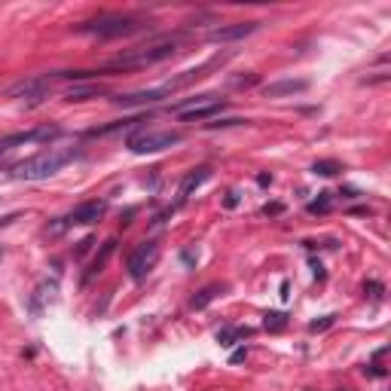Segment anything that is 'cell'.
<instances>
[{
	"instance_id": "44dd1931",
	"label": "cell",
	"mask_w": 391,
	"mask_h": 391,
	"mask_svg": "<svg viewBox=\"0 0 391 391\" xmlns=\"http://www.w3.org/2000/svg\"><path fill=\"white\" fill-rule=\"evenodd\" d=\"M334 321H336V315H324V318H318V321L309 324V330H312V334H321V330L334 327Z\"/></svg>"
},
{
	"instance_id": "603a6c76",
	"label": "cell",
	"mask_w": 391,
	"mask_h": 391,
	"mask_svg": "<svg viewBox=\"0 0 391 391\" xmlns=\"http://www.w3.org/2000/svg\"><path fill=\"white\" fill-rule=\"evenodd\" d=\"M245 120H220V122H208V129H220V125H242Z\"/></svg>"
},
{
	"instance_id": "8fae6325",
	"label": "cell",
	"mask_w": 391,
	"mask_h": 391,
	"mask_svg": "<svg viewBox=\"0 0 391 391\" xmlns=\"http://www.w3.org/2000/svg\"><path fill=\"white\" fill-rule=\"evenodd\" d=\"M260 28V21H233V25H220L208 31V40L211 43H233V40H245Z\"/></svg>"
},
{
	"instance_id": "5b68a950",
	"label": "cell",
	"mask_w": 391,
	"mask_h": 391,
	"mask_svg": "<svg viewBox=\"0 0 391 391\" xmlns=\"http://www.w3.org/2000/svg\"><path fill=\"white\" fill-rule=\"evenodd\" d=\"M183 135L181 131H156V129H141L135 131V135H129V141H125V147H129L131 153H159V150H168V147L181 144Z\"/></svg>"
},
{
	"instance_id": "ffe728a7",
	"label": "cell",
	"mask_w": 391,
	"mask_h": 391,
	"mask_svg": "<svg viewBox=\"0 0 391 391\" xmlns=\"http://www.w3.org/2000/svg\"><path fill=\"white\" fill-rule=\"evenodd\" d=\"M330 211V193H318L315 202H309V214H327Z\"/></svg>"
},
{
	"instance_id": "3957f363",
	"label": "cell",
	"mask_w": 391,
	"mask_h": 391,
	"mask_svg": "<svg viewBox=\"0 0 391 391\" xmlns=\"http://www.w3.org/2000/svg\"><path fill=\"white\" fill-rule=\"evenodd\" d=\"M144 21L138 16H122V12H104L98 19H89L83 25H77L80 34H92L101 37V40H113V37H129L135 31H141Z\"/></svg>"
},
{
	"instance_id": "d4e9b609",
	"label": "cell",
	"mask_w": 391,
	"mask_h": 391,
	"mask_svg": "<svg viewBox=\"0 0 391 391\" xmlns=\"http://www.w3.org/2000/svg\"><path fill=\"white\" fill-rule=\"evenodd\" d=\"M226 205H230V208H235V205H239V193H230V196H226Z\"/></svg>"
},
{
	"instance_id": "7402d4cb",
	"label": "cell",
	"mask_w": 391,
	"mask_h": 391,
	"mask_svg": "<svg viewBox=\"0 0 391 391\" xmlns=\"http://www.w3.org/2000/svg\"><path fill=\"white\" fill-rule=\"evenodd\" d=\"M367 291H370L373 300H382V284L379 282H370V284H367Z\"/></svg>"
},
{
	"instance_id": "4fadbf2b",
	"label": "cell",
	"mask_w": 391,
	"mask_h": 391,
	"mask_svg": "<svg viewBox=\"0 0 391 391\" xmlns=\"http://www.w3.org/2000/svg\"><path fill=\"white\" fill-rule=\"evenodd\" d=\"M208 178H211V165H199V168H193V172H187L181 181V199H190Z\"/></svg>"
},
{
	"instance_id": "ba28073f",
	"label": "cell",
	"mask_w": 391,
	"mask_h": 391,
	"mask_svg": "<svg viewBox=\"0 0 391 391\" xmlns=\"http://www.w3.org/2000/svg\"><path fill=\"white\" fill-rule=\"evenodd\" d=\"M58 80H62L58 73H43V77L21 80V83H16L6 95H10V98H31V101H40V98H46V92L53 89Z\"/></svg>"
},
{
	"instance_id": "5bb4252c",
	"label": "cell",
	"mask_w": 391,
	"mask_h": 391,
	"mask_svg": "<svg viewBox=\"0 0 391 391\" xmlns=\"http://www.w3.org/2000/svg\"><path fill=\"white\" fill-rule=\"evenodd\" d=\"M113 251H116V239H107L104 245H101V251H98V254L92 257V263H89V269H86L83 282H92V278H95L101 269L107 266V260H110V257H113Z\"/></svg>"
},
{
	"instance_id": "9c48e42d",
	"label": "cell",
	"mask_w": 391,
	"mask_h": 391,
	"mask_svg": "<svg viewBox=\"0 0 391 391\" xmlns=\"http://www.w3.org/2000/svg\"><path fill=\"white\" fill-rule=\"evenodd\" d=\"M104 214H107V202H104V199H89V202L77 205V208L64 217V224H68V226H92V224H98Z\"/></svg>"
},
{
	"instance_id": "e0dca14e",
	"label": "cell",
	"mask_w": 391,
	"mask_h": 391,
	"mask_svg": "<svg viewBox=\"0 0 391 391\" xmlns=\"http://www.w3.org/2000/svg\"><path fill=\"white\" fill-rule=\"evenodd\" d=\"M220 293H224V287H220V284H208V287H202V291H199V297H193V309H205L214 297H220Z\"/></svg>"
},
{
	"instance_id": "8992f818",
	"label": "cell",
	"mask_w": 391,
	"mask_h": 391,
	"mask_svg": "<svg viewBox=\"0 0 391 391\" xmlns=\"http://www.w3.org/2000/svg\"><path fill=\"white\" fill-rule=\"evenodd\" d=\"M62 135L58 125H40V129H31V131H16V135H6L0 138V165H3V156H10L16 147H25V144H49Z\"/></svg>"
},
{
	"instance_id": "9a60e30c",
	"label": "cell",
	"mask_w": 391,
	"mask_h": 391,
	"mask_svg": "<svg viewBox=\"0 0 391 391\" xmlns=\"http://www.w3.org/2000/svg\"><path fill=\"white\" fill-rule=\"evenodd\" d=\"M107 89L104 86H98V83H92V86H73V89H68V95H64V101H89V98H98V95H104Z\"/></svg>"
},
{
	"instance_id": "d6986e66",
	"label": "cell",
	"mask_w": 391,
	"mask_h": 391,
	"mask_svg": "<svg viewBox=\"0 0 391 391\" xmlns=\"http://www.w3.org/2000/svg\"><path fill=\"white\" fill-rule=\"evenodd\" d=\"M263 324H266L269 334H282V330L287 327V315L284 312H266V321Z\"/></svg>"
},
{
	"instance_id": "277c9868",
	"label": "cell",
	"mask_w": 391,
	"mask_h": 391,
	"mask_svg": "<svg viewBox=\"0 0 391 391\" xmlns=\"http://www.w3.org/2000/svg\"><path fill=\"white\" fill-rule=\"evenodd\" d=\"M230 101L220 98V95H196V98H187L183 104H174L172 113L183 122H202L211 120V116H220L226 110Z\"/></svg>"
},
{
	"instance_id": "4316f807",
	"label": "cell",
	"mask_w": 391,
	"mask_h": 391,
	"mask_svg": "<svg viewBox=\"0 0 391 391\" xmlns=\"http://www.w3.org/2000/svg\"><path fill=\"white\" fill-rule=\"evenodd\" d=\"M245 355H248V352H245V349H239V352H235V355H233V364H239V361H245Z\"/></svg>"
},
{
	"instance_id": "6da1fadb",
	"label": "cell",
	"mask_w": 391,
	"mask_h": 391,
	"mask_svg": "<svg viewBox=\"0 0 391 391\" xmlns=\"http://www.w3.org/2000/svg\"><path fill=\"white\" fill-rule=\"evenodd\" d=\"M73 156H77L73 147H46V150L16 162V165H12V178L16 181H46L62 172Z\"/></svg>"
},
{
	"instance_id": "7a4b0ae2",
	"label": "cell",
	"mask_w": 391,
	"mask_h": 391,
	"mask_svg": "<svg viewBox=\"0 0 391 391\" xmlns=\"http://www.w3.org/2000/svg\"><path fill=\"white\" fill-rule=\"evenodd\" d=\"M174 53H178V40H162V43H150V46H135V49H125V53L113 55L104 68H101V73L153 68V64H159V62H168Z\"/></svg>"
},
{
	"instance_id": "7c38bea8",
	"label": "cell",
	"mask_w": 391,
	"mask_h": 391,
	"mask_svg": "<svg viewBox=\"0 0 391 391\" xmlns=\"http://www.w3.org/2000/svg\"><path fill=\"white\" fill-rule=\"evenodd\" d=\"M306 89H309L306 80H278V83L263 86V95H266V98H284V95H300Z\"/></svg>"
},
{
	"instance_id": "484cf974",
	"label": "cell",
	"mask_w": 391,
	"mask_h": 391,
	"mask_svg": "<svg viewBox=\"0 0 391 391\" xmlns=\"http://www.w3.org/2000/svg\"><path fill=\"white\" fill-rule=\"evenodd\" d=\"M263 214H282V205H266V208H263Z\"/></svg>"
},
{
	"instance_id": "ac0fdd59",
	"label": "cell",
	"mask_w": 391,
	"mask_h": 391,
	"mask_svg": "<svg viewBox=\"0 0 391 391\" xmlns=\"http://www.w3.org/2000/svg\"><path fill=\"white\" fill-rule=\"evenodd\" d=\"M312 172L321 174V178H334V174L343 172V165L334 162V159H321V162H315V165H312Z\"/></svg>"
},
{
	"instance_id": "2e32d148",
	"label": "cell",
	"mask_w": 391,
	"mask_h": 391,
	"mask_svg": "<svg viewBox=\"0 0 391 391\" xmlns=\"http://www.w3.org/2000/svg\"><path fill=\"white\" fill-rule=\"evenodd\" d=\"M251 336V327H224L217 334V343L220 345H235L239 339H248Z\"/></svg>"
},
{
	"instance_id": "52a82bcc",
	"label": "cell",
	"mask_w": 391,
	"mask_h": 391,
	"mask_svg": "<svg viewBox=\"0 0 391 391\" xmlns=\"http://www.w3.org/2000/svg\"><path fill=\"white\" fill-rule=\"evenodd\" d=\"M159 263V242H141L129 257V275L135 282H144Z\"/></svg>"
},
{
	"instance_id": "cb8c5ba5",
	"label": "cell",
	"mask_w": 391,
	"mask_h": 391,
	"mask_svg": "<svg viewBox=\"0 0 391 391\" xmlns=\"http://www.w3.org/2000/svg\"><path fill=\"white\" fill-rule=\"evenodd\" d=\"M181 260H183V263H187V266H193V263H196V257H193V254H190V251H183V257H181Z\"/></svg>"
},
{
	"instance_id": "30bf717a",
	"label": "cell",
	"mask_w": 391,
	"mask_h": 391,
	"mask_svg": "<svg viewBox=\"0 0 391 391\" xmlns=\"http://www.w3.org/2000/svg\"><path fill=\"white\" fill-rule=\"evenodd\" d=\"M172 86L162 83L156 89H144V92H131V95H120V98H113L120 107H147V104H159L162 98H172Z\"/></svg>"
}]
</instances>
